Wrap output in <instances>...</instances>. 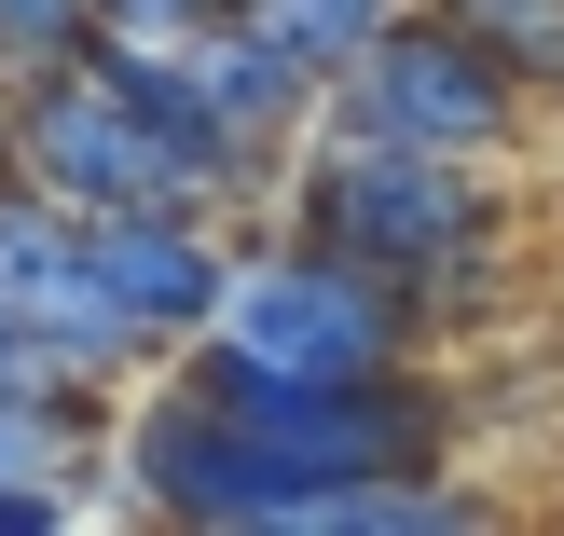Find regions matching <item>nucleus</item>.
Here are the masks:
<instances>
[{
  "label": "nucleus",
  "mask_w": 564,
  "mask_h": 536,
  "mask_svg": "<svg viewBox=\"0 0 564 536\" xmlns=\"http://www.w3.org/2000/svg\"><path fill=\"white\" fill-rule=\"evenodd\" d=\"M220 344L275 358V372L358 385V372H413V358H427V303L386 289V275H358V262H330V248H303V234H275V248H248V262H235Z\"/></svg>",
  "instance_id": "obj_4"
},
{
  "label": "nucleus",
  "mask_w": 564,
  "mask_h": 536,
  "mask_svg": "<svg viewBox=\"0 0 564 536\" xmlns=\"http://www.w3.org/2000/svg\"><path fill=\"white\" fill-rule=\"evenodd\" d=\"M0 372L14 385H69V372H42V344H14V303H0Z\"/></svg>",
  "instance_id": "obj_13"
},
{
  "label": "nucleus",
  "mask_w": 564,
  "mask_h": 536,
  "mask_svg": "<svg viewBox=\"0 0 564 536\" xmlns=\"http://www.w3.org/2000/svg\"><path fill=\"white\" fill-rule=\"evenodd\" d=\"M83 234H97V289L138 317V344H152V358H180V344H207V330H220L235 262H248V248L220 234V207H97Z\"/></svg>",
  "instance_id": "obj_6"
},
{
  "label": "nucleus",
  "mask_w": 564,
  "mask_h": 536,
  "mask_svg": "<svg viewBox=\"0 0 564 536\" xmlns=\"http://www.w3.org/2000/svg\"><path fill=\"white\" fill-rule=\"evenodd\" d=\"M290 234L386 275V289H413L427 330L510 289V193H496V165L345 124V110H317V138L290 152Z\"/></svg>",
  "instance_id": "obj_1"
},
{
  "label": "nucleus",
  "mask_w": 564,
  "mask_h": 536,
  "mask_svg": "<svg viewBox=\"0 0 564 536\" xmlns=\"http://www.w3.org/2000/svg\"><path fill=\"white\" fill-rule=\"evenodd\" d=\"M441 14H468L523 83H538V97H564V0H441Z\"/></svg>",
  "instance_id": "obj_10"
},
{
  "label": "nucleus",
  "mask_w": 564,
  "mask_h": 536,
  "mask_svg": "<svg viewBox=\"0 0 564 536\" xmlns=\"http://www.w3.org/2000/svg\"><path fill=\"white\" fill-rule=\"evenodd\" d=\"M235 14H248V28H275V42H290L317 83H345L358 55L400 28V0H235Z\"/></svg>",
  "instance_id": "obj_8"
},
{
  "label": "nucleus",
  "mask_w": 564,
  "mask_h": 536,
  "mask_svg": "<svg viewBox=\"0 0 564 536\" xmlns=\"http://www.w3.org/2000/svg\"><path fill=\"white\" fill-rule=\"evenodd\" d=\"M0 303H14V344H42V372H69L83 400H110V385L152 372L138 317L97 289V234H83V207H55V193L14 179V165H0Z\"/></svg>",
  "instance_id": "obj_5"
},
{
  "label": "nucleus",
  "mask_w": 564,
  "mask_h": 536,
  "mask_svg": "<svg viewBox=\"0 0 564 536\" xmlns=\"http://www.w3.org/2000/svg\"><path fill=\"white\" fill-rule=\"evenodd\" d=\"M69 523V482H0V536H55Z\"/></svg>",
  "instance_id": "obj_12"
},
{
  "label": "nucleus",
  "mask_w": 564,
  "mask_h": 536,
  "mask_svg": "<svg viewBox=\"0 0 564 536\" xmlns=\"http://www.w3.org/2000/svg\"><path fill=\"white\" fill-rule=\"evenodd\" d=\"M83 455H97V400L0 372V482H83Z\"/></svg>",
  "instance_id": "obj_7"
},
{
  "label": "nucleus",
  "mask_w": 564,
  "mask_h": 536,
  "mask_svg": "<svg viewBox=\"0 0 564 536\" xmlns=\"http://www.w3.org/2000/svg\"><path fill=\"white\" fill-rule=\"evenodd\" d=\"M0 165L42 179L55 207H83V220H97V207H207V179L180 165V138L152 124V97H138L110 55L14 83V138H0Z\"/></svg>",
  "instance_id": "obj_3"
},
{
  "label": "nucleus",
  "mask_w": 564,
  "mask_h": 536,
  "mask_svg": "<svg viewBox=\"0 0 564 536\" xmlns=\"http://www.w3.org/2000/svg\"><path fill=\"white\" fill-rule=\"evenodd\" d=\"M97 55V0H0V83H42Z\"/></svg>",
  "instance_id": "obj_9"
},
{
  "label": "nucleus",
  "mask_w": 564,
  "mask_h": 536,
  "mask_svg": "<svg viewBox=\"0 0 564 536\" xmlns=\"http://www.w3.org/2000/svg\"><path fill=\"white\" fill-rule=\"evenodd\" d=\"M330 110H345V124H386V138H427V152H468V165H510L523 124H538V83H523L468 14L400 0V28L330 83Z\"/></svg>",
  "instance_id": "obj_2"
},
{
  "label": "nucleus",
  "mask_w": 564,
  "mask_h": 536,
  "mask_svg": "<svg viewBox=\"0 0 564 536\" xmlns=\"http://www.w3.org/2000/svg\"><path fill=\"white\" fill-rule=\"evenodd\" d=\"M235 0H97V28H124V42H193V28H220Z\"/></svg>",
  "instance_id": "obj_11"
},
{
  "label": "nucleus",
  "mask_w": 564,
  "mask_h": 536,
  "mask_svg": "<svg viewBox=\"0 0 564 536\" xmlns=\"http://www.w3.org/2000/svg\"><path fill=\"white\" fill-rule=\"evenodd\" d=\"M0 138H14V83H0Z\"/></svg>",
  "instance_id": "obj_14"
}]
</instances>
